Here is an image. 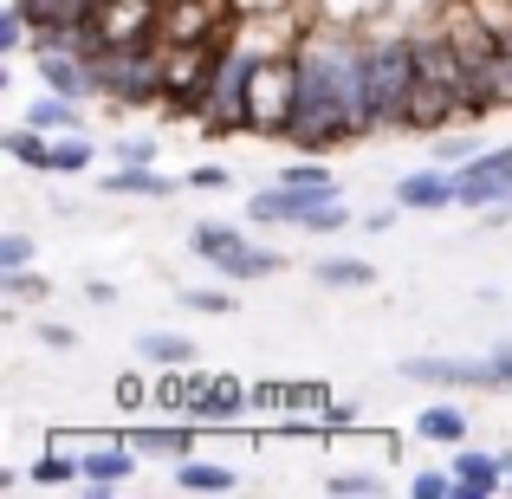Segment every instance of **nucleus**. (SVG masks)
I'll return each mask as SVG.
<instances>
[{
  "label": "nucleus",
  "mask_w": 512,
  "mask_h": 499,
  "mask_svg": "<svg viewBox=\"0 0 512 499\" xmlns=\"http://www.w3.org/2000/svg\"><path fill=\"white\" fill-rule=\"evenodd\" d=\"M376 137L370 111V33L338 20H312L299 39V111H292L286 150L325 156L344 143Z\"/></svg>",
  "instance_id": "nucleus-1"
},
{
  "label": "nucleus",
  "mask_w": 512,
  "mask_h": 499,
  "mask_svg": "<svg viewBox=\"0 0 512 499\" xmlns=\"http://www.w3.org/2000/svg\"><path fill=\"white\" fill-rule=\"evenodd\" d=\"M422 85V59H415V26H396V33H370V111L376 130L402 124V104Z\"/></svg>",
  "instance_id": "nucleus-2"
},
{
  "label": "nucleus",
  "mask_w": 512,
  "mask_h": 499,
  "mask_svg": "<svg viewBox=\"0 0 512 499\" xmlns=\"http://www.w3.org/2000/svg\"><path fill=\"white\" fill-rule=\"evenodd\" d=\"M98 98L124 104V111H156L163 104V46H104L91 59Z\"/></svg>",
  "instance_id": "nucleus-3"
},
{
  "label": "nucleus",
  "mask_w": 512,
  "mask_h": 499,
  "mask_svg": "<svg viewBox=\"0 0 512 499\" xmlns=\"http://www.w3.org/2000/svg\"><path fill=\"white\" fill-rule=\"evenodd\" d=\"M292 111H299V46L279 52V59H253V78H247V137L286 143Z\"/></svg>",
  "instance_id": "nucleus-4"
},
{
  "label": "nucleus",
  "mask_w": 512,
  "mask_h": 499,
  "mask_svg": "<svg viewBox=\"0 0 512 499\" xmlns=\"http://www.w3.org/2000/svg\"><path fill=\"white\" fill-rule=\"evenodd\" d=\"M247 78H253V52H240L234 39H227L221 65H214V85H208V98L195 104V124H201V137H214V143H227V137H247Z\"/></svg>",
  "instance_id": "nucleus-5"
},
{
  "label": "nucleus",
  "mask_w": 512,
  "mask_h": 499,
  "mask_svg": "<svg viewBox=\"0 0 512 499\" xmlns=\"http://www.w3.org/2000/svg\"><path fill=\"white\" fill-rule=\"evenodd\" d=\"M221 52H227V39H169L163 46V104L169 111L195 117V104L208 98V85H214Z\"/></svg>",
  "instance_id": "nucleus-6"
},
{
  "label": "nucleus",
  "mask_w": 512,
  "mask_h": 499,
  "mask_svg": "<svg viewBox=\"0 0 512 499\" xmlns=\"http://www.w3.org/2000/svg\"><path fill=\"white\" fill-rule=\"evenodd\" d=\"M163 13L169 0H104L91 20H98L104 46H163Z\"/></svg>",
  "instance_id": "nucleus-7"
},
{
  "label": "nucleus",
  "mask_w": 512,
  "mask_h": 499,
  "mask_svg": "<svg viewBox=\"0 0 512 499\" xmlns=\"http://www.w3.org/2000/svg\"><path fill=\"white\" fill-rule=\"evenodd\" d=\"M402 376H409V383H428V389H480V396H506L493 357H409Z\"/></svg>",
  "instance_id": "nucleus-8"
},
{
  "label": "nucleus",
  "mask_w": 512,
  "mask_h": 499,
  "mask_svg": "<svg viewBox=\"0 0 512 499\" xmlns=\"http://www.w3.org/2000/svg\"><path fill=\"white\" fill-rule=\"evenodd\" d=\"M454 175H461V208H493V201H512V143H500V150H480L474 163H461Z\"/></svg>",
  "instance_id": "nucleus-9"
},
{
  "label": "nucleus",
  "mask_w": 512,
  "mask_h": 499,
  "mask_svg": "<svg viewBox=\"0 0 512 499\" xmlns=\"http://www.w3.org/2000/svg\"><path fill=\"white\" fill-rule=\"evenodd\" d=\"M137 441L130 435H98V441H85L78 448V480L85 487H124L130 474H137Z\"/></svg>",
  "instance_id": "nucleus-10"
},
{
  "label": "nucleus",
  "mask_w": 512,
  "mask_h": 499,
  "mask_svg": "<svg viewBox=\"0 0 512 499\" xmlns=\"http://www.w3.org/2000/svg\"><path fill=\"white\" fill-rule=\"evenodd\" d=\"M318 195H338V188H292V182L253 188L247 221H253V227H305V214L318 208Z\"/></svg>",
  "instance_id": "nucleus-11"
},
{
  "label": "nucleus",
  "mask_w": 512,
  "mask_h": 499,
  "mask_svg": "<svg viewBox=\"0 0 512 499\" xmlns=\"http://www.w3.org/2000/svg\"><path fill=\"white\" fill-rule=\"evenodd\" d=\"M396 208H402V214L461 208V175H454L448 163H435V169H409V175L396 182Z\"/></svg>",
  "instance_id": "nucleus-12"
},
{
  "label": "nucleus",
  "mask_w": 512,
  "mask_h": 499,
  "mask_svg": "<svg viewBox=\"0 0 512 499\" xmlns=\"http://www.w3.org/2000/svg\"><path fill=\"white\" fill-rule=\"evenodd\" d=\"M33 72L46 91H59V98H98V78H91V59H78V52H33Z\"/></svg>",
  "instance_id": "nucleus-13"
},
{
  "label": "nucleus",
  "mask_w": 512,
  "mask_h": 499,
  "mask_svg": "<svg viewBox=\"0 0 512 499\" xmlns=\"http://www.w3.org/2000/svg\"><path fill=\"white\" fill-rule=\"evenodd\" d=\"M454 487L461 499H493L506 487V454H480V448H454Z\"/></svg>",
  "instance_id": "nucleus-14"
},
{
  "label": "nucleus",
  "mask_w": 512,
  "mask_h": 499,
  "mask_svg": "<svg viewBox=\"0 0 512 499\" xmlns=\"http://www.w3.org/2000/svg\"><path fill=\"white\" fill-rule=\"evenodd\" d=\"M247 402H253V389L234 383V376H208V383H195V415H201V422H234Z\"/></svg>",
  "instance_id": "nucleus-15"
},
{
  "label": "nucleus",
  "mask_w": 512,
  "mask_h": 499,
  "mask_svg": "<svg viewBox=\"0 0 512 499\" xmlns=\"http://www.w3.org/2000/svg\"><path fill=\"white\" fill-rule=\"evenodd\" d=\"M188 188V175L175 182V175H163V169H124L117 163L111 175H104V195H150V201H175Z\"/></svg>",
  "instance_id": "nucleus-16"
},
{
  "label": "nucleus",
  "mask_w": 512,
  "mask_h": 499,
  "mask_svg": "<svg viewBox=\"0 0 512 499\" xmlns=\"http://www.w3.org/2000/svg\"><path fill=\"white\" fill-rule=\"evenodd\" d=\"M130 441H137L143 461H150V454H156V461H188V454H195V428H188V422H150V428H137Z\"/></svg>",
  "instance_id": "nucleus-17"
},
{
  "label": "nucleus",
  "mask_w": 512,
  "mask_h": 499,
  "mask_svg": "<svg viewBox=\"0 0 512 499\" xmlns=\"http://www.w3.org/2000/svg\"><path fill=\"white\" fill-rule=\"evenodd\" d=\"M0 150H7V156H13L20 169H39V175H52V130L26 124V117H20V124L7 130V137H0Z\"/></svg>",
  "instance_id": "nucleus-18"
},
{
  "label": "nucleus",
  "mask_w": 512,
  "mask_h": 499,
  "mask_svg": "<svg viewBox=\"0 0 512 499\" xmlns=\"http://www.w3.org/2000/svg\"><path fill=\"white\" fill-rule=\"evenodd\" d=\"M279 266H286V253H273V247H253V240H240L234 253H227L214 273L221 279H234V286H247V279H273Z\"/></svg>",
  "instance_id": "nucleus-19"
},
{
  "label": "nucleus",
  "mask_w": 512,
  "mask_h": 499,
  "mask_svg": "<svg viewBox=\"0 0 512 499\" xmlns=\"http://www.w3.org/2000/svg\"><path fill=\"white\" fill-rule=\"evenodd\" d=\"M240 240H247V227H234V221H195V227H188V253L208 260V266H221Z\"/></svg>",
  "instance_id": "nucleus-20"
},
{
  "label": "nucleus",
  "mask_w": 512,
  "mask_h": 499,
  "mask_svg": "<svg viewBox=\"0 0 512 499\" xmlns=\"http://www.w3.org/2000/svg\"><path fill=\"white\" fill-rule=\"evenodd\" d=\"M415 435L435 441V448H467V409H454V402H435V409L415 415Z\"/></svg>",
  "instance_id": "nucleus-21"
},
{
  "label": "nucleus",
  "mask_w": 512,
  "mask_h": 499,
  "mask_svg": "<svg viewBox=\"0 0 512 499\" xmlns=\"http://www.w3.org/2000/svg\"><path fill=\"white\" fill-rule=\"evenodd\" d=\"M26 124L52 130V137H65V130H85V104L78 98H59V91H46V98L26 104Z\"/></svg>",
  "instance_id": "nucleus-22"
},
{
  "label": "nucleus",
  "mask_w": 512,
  "mask_h": 499,
  "mask_svg": "<svg viewBox=\"0 0 512 499\" xmlns=\"http://www.w3.org/2000/svg\"><path fill=\"white\" fill-rule=\"evenodd\" d=\"M137 357L156 363V370H182V363L195 357V337H182V331H143L137 337Z\"/></svg>",
  "instance_id": "nucleus-23"
},
{
  "label": "nucleus",
  "mask_w": 512,
  "mask_h": 499,
  "mask_svg": "<svg viewBox=\"0 0 512 499\" xmlns=\"http://www.w3.org/2000/svg\"><path fill=\"white\" fill-rule=\"evenodd\" d=\"M175 487H182V493H227V487H234V467L195 461V454H188V461H175Z\"/></svg>",
  "instance_id": "nucleus-24"
},
{
  "label": "nucleus",
  "mask_w": 512,
  "mask_h": 499,
  "mask_svg": "<svg viewBox=\"0 0 512 499\" xmlns=\"http://www.w3.org/2000/svg\"><path fill=\"white\" fill-rule=\"evenodd\" d=\"M98 163V143L85 137V130H65V137H52V175H85Z\"/></svg>",
  "instance_id": "nucleus-25"
},
{
  "label": "nucleus",
  "mask_w": 512,
  "mask_h": 499,
  "mask_svg": "<svg viewBox=\"0 0 512 499\" xmlns=\"http://www.w3.org/2000/svg\"><path fill=\"white\" fill-rule=\"evenodd\" d=\"M26 13H33V33L39 26H65V20H91V13L104 7V0H20Z\"/></svg>",
  "instance_id": "nucleus-26"
},
{
  "label": "nucleus",
  "mask_w": 512,
  "mask_h": 499,
  "mask_svg": "<svg viewBox=\"0 0 512 499\" xmlns=\"http://www.w3.org/2000/svg\"><path fill=\"white\" fill-rule=\"evenodd\" d=\"M376 279L370 260H318V286L325 292H363Z\"/></svg>",
  "instance_id": "nucleus-27"
},
{
  "label": "nucleus",
  "mask_w": 512,
  "mask_h": 499,
  "mask_svg": "<svg viewBox=\"0 0 512 499\" xmlns=\"http://www.w3.org/2000/svg\"><path fill=\"white\" fill-rule=\"evenodd\" d=\"M26 480H33V487H65V480H78V454L72 448H46L33 467H26Z\"/></svg>",
  "instance_id": "nucleus-28"
},
{
  "label": "nucleus",
  "mask_w": 512,
  "mask_h": 499,
  "mask_svg": "<svg viewBox=\"0 0 512 499\" xmlns=\"http://www.w3.org/2000/svg\"><path fill=\"white\" fill-rule=\"evenodd\" d=\"M279 182H292V188H338V175H331L325 156H292V163L279 169Z\"/></svg>",
  "instance_id": "nucleus-29"
},
{
  "label": "nucleus",
  "mask_w": 512,
  "mask_h": 499,
  "mask_svg": "<svg viewBox=\"0 0 512 499\" xmlns=\"http://www.w3.org/2000/svg\"><path fill=\"white\" fill-rule=\"evenodd\" d=\"M182 305L201 312V318H227V312H234V279H227V286H188Z\"/></svg>",
  "instance_id": "nucleus-30"
},
{
  "label": "nucleus",
  "mask_w": 512,
  "mask_h": 499,
  "mask_svg": "<svg viewBox=\"0 0 512 499\" xmlns=\"http://www.w3.org/2000/svg\"><path fill=\"white\" fill-rule=\"evenodd\" d=\"M0 52H33V13H26L20 0L0 13Z\"/></svg>",
  "instance_id": "nucleus-31"
},
{
  "label": "nucleus",
  "mask_w": 512,
  "mask_h": 499,
  "mask_svg": "<svg viewBox=\"0 0 512 499\" xmlns=\"http://www.w3.org/2000/svg\"><path fill=\"white\" fill-rule=\"evenodd\" d=\"M409 499H461V487H454V467H415Z\"/></svg>",
  "instance_id": "nucleus-32"
},
{
  "label": "nucleus",
  "mask_w": 512,
  "mask_h": 499,
  "mask_svg": "<svg viewBox=\"0 0 512 499\" xmlns=\"http://www.w3.org/2000/svg\"><path fill=\"white\" fill-rule=\"evenodd\" d=\"M344 227H350V208H344L338 195H318V208L305 214V227H299V234H344Z\"/></svg>",
  "instance_id": "nucleus-33"
},
{
  "label": "nucleus",
  "mask_w": 512,
  "mask_h": 499,
  "mask_svg": "<svg viewBox=\"0 0 512 499\" xmlns=\"http://www.w3.org/2000/svg\"><path fill=\"white\" fill-rule=\"evenodd\" d=\"M0 292H7V299H46V279H39L33 266H7V273H0Z\"/></svg>",
  "instance_id": "nucleus-34"
},
{
  "label": "nucleus",
  "mask_w": 512,
  "mask_h": 499,
  "mask_svg": "<svg viewBox=\"0 0 512 499\" xmlns=\"http://www.w3.org/2000/svg\"><path fill=\"white\" fill-rule=\"evenodd\" d=\"M111 156L124 169H156V156H163V150H156V137H124V143H111Z\"/></svg>",
  "instance_id": "nucleus-35"
},
{
  "label": "nucleus",
  "mask_w": 512,
  "mask_h": 499,
  "mask_svg": "<svg viewBox=\"0 0 512 499\" xmlns=\"http://www.w3.org/2000/svg\"><path fill=\"white\" fill-rule=\"evenodd\" d=\"M33 234H20V227H7V234H0V273H7V266H33Z\"/></svg>",
  "instance_id": "nucleus-36"
},
{
  "label": "nucleus",
  "mask_w": 512,
  "mask_h": 499,
  "mask_svg": "<svg viewBox=\"0 0 512 499\" xmlns=\"http://www.w3.org/2000/svg\"><path fill=\"white\" fill-rule=\"evenodd\" d=\"M474 143H461V137H448V130H441V137H435V163H448V169H461V163H474Z\"/></svg>",
  "instance_id": "nucleus-37"
},
{
  "label": "nucleus",
  "mask_w": 512,
  "mask_h": 499,
  "mask_svg": "<svg viewBox=\"0 0 512 499\" xmlns=\"http://www.w3.org/2000/svg\"><path fill=\"white\" fill-rule=\"evenodd\" d=\"M331 493H344V499H370V493H383V480H376V474H331Z\"/></svg>",
  "instance_id": "nucleus-38"
},
{
  "label": "nucleus",
  "mask_w": 512,
  "mask_h": 499,
  "mask_svg": "<svg viewBox=\"0 0 512 499\" xmlns=\"http://www.w3.org/2000/svg\"><path fill=\"white\" fill-rule=\"evenodd\" d=\"M253 13H305V0H234V20H253Z\"/></svg>",
  "instance_id": "nucleus-39"
},
{
  "label": "nucleus",
  "mask_w": 512,
  "mask_h": 499,
  "mask_svg": "<svg viewBox=\"0 0 512 499\" xmlns=\"http://www.w3.org/2000/svg\"><path fill=\"white\" fill-rule=\"evenodd\" d=\"M188 188L214 195V188H227V169H221V163H195V169H188Z\"/></svg>",
  "instance_id": "nucleus-40"
},
{
  "label": "nucleus",
  "mask_w": 512,
  "mask_h": 499,
  "mask_svg": "<svg viewBox=\"0 0 512 499\" xmlns=\"http://www.w3.org/2000/svg\"><path fill=\"white\" fill-rule=\"evenodd\" d=\"M487 357H493V370H500V389L512 396V337H506V344H493Z\"/></svg>",
  "instance_id": "nucleus-41"
},
{
  "label": "nucleus",
  "mask_w": 512,
  "mask_h": 499,
  "mask_svg": "<svg viewBox=\"0 0 512 499\" xmlns=\"http://www.w3.org/2000/svg\"><path fill=\"white\" fill-rule=\"evenodd\" d=\"M39 337H46L52 350H72V344H78V331H72V325H39Z\"/></svg>",
  "instance_id": "nucleus-42"
},
{
  "label": "nucleus",
  "mask_w": 512,
  "mask_h": 499,
  "mask_svg": "<svg viewBox=\"0 0 512 499\" xmlns=\"http://www.w3.org/2000/svg\"><path fill=\"white\" fill-rule=\"evenodd\" d=\"M85 299H91V305H117V286H104V279H91V286H85Z\"/></svg>",
  "instance_id": "nucleus-43"
},
{
  "label": "nucleus",
  "mask_w": 512,
  "mask_h": 499,
  "mask_svg": "<svg viewBox=\"0 0 512 499\" xmlns=\"http://www.w3.org/2000/svg\"><path fill=\"white\" fill-rule=\"evenodd\" d=\"M506 493H512V454H506Z\"/></svg>",
  "instance_id": "nucleus-44"
}]
</instances>
